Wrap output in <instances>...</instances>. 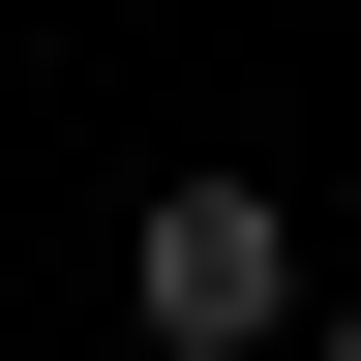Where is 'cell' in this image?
Wrapping results in <instances>:
<instances>
[{"instance_id":"1","label":"cell","mask_w":361,"mask_h":361,"mask_svg":"<svg viewBox=\"0 0 361 361\" xmlns=\"http://www.w3.org/2000/svg\"><path fill=\"white\" fill-rule=\"evenodd\" d=\"M121 301H151V361H271L301 331V211H271V180H151Z\"/></svg>"},{"instance_id":"2","label":"cell","mask_w":361,"mask_h":361,"mask_svg":"<svg viewBox=\"0 0 361 361\" xmlns=\"http://www.w3.org/2000/svg\"><path fill=\"white\" fill-rule=\"evenodd\" d=\"M301 361H361V301H331V331H301Z\"/></svg>"}]
</instances>
